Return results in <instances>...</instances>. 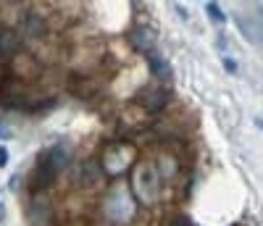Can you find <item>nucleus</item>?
<instances>
[{
	"label": "nucleus",
	"mask_w": 263,
	"mask_h": 226,
	"mask_svg": "<svg viewBox=\"0 0 263 226\" xmlns=\"http://www.w3.org/2000/svg\"><path fill=\"white\" fill-rule=\"evenodd\" d=\"M48 34V21L42 18L40 13H27L21 18V37H29V40H42Z\"/></svg>",
	"instance_id": "obj_11"
},
{
	"label": "nucleus",
	"mask_w": 263,
	"mask_h": 226,
	"mask_svg": "<svg viewBox=\"0 0 263 226\" xmlns=\"http://www.w3.org/2000/svg\"><path fill=\"white\" fill-rule=\"evenodd\" d=\"M137 197L132 192V187L119 179L111 187L105 190V197H103V211H105V218H111L114 223H129L132 218L137 216Z\"/></svg>",
	"instance_id": "obj_2"
},
{
	"label": "nucleus",
	"mask_w": 263,
	"mask_h": 226,
	"mask_svg": "<svg viewBox=\"0 0 263 226\" xmlns=\"http://www.w3.org/2000/svg\"><path fill=\"white\" fill-rule=\"evenodd\" d=\"M126 40H129V45H132V50H137V53L147 55L150 50H156V45H158V32L153 29V27L137 24V27L129 29Z\"/></svg>",
	"instance_id": "obj_7"
},
{
	"label": "nucleus",
	"mask_w": 263,
	"mask_h": 226,
	"mask_svg": "<svg viewBox=\"0 0 263 226\" xmlns=\"http://www.w3.org/2000/svg\"><path fill=\"white\" fill-rule=\"evenodd\" d=\"M8 71H11L13 79H18V82L27 84V82H32V79H37V77L42 74V66H40V58H37V55L21 50V53H16V55L8 61Z\"/></svg>",
	"instance_id": "obj_6"
},
{
	"label": "nucleus",
	"mask_w": 263,
	"mask_h": 226,
	"mask_svg": "<svg viewBox=\"0 0 263 226\" xmlns=\"http://www.w3.org/2000/svg\"><path fill=\"white\" fill-rule=\"evenodd\" d=\"M224 66H227V71H229V74H237V61H232V58H224Z\"/></svg>",
	"instance_id": "obj_20"
},
{
	"label": "nucleus",
	"mask_w": 263,
	"mask_h": 226,
	"mask_svg": "<svg viewBox=\"0 0 263 226\" xmlns=\"http://www.w3.org/2000/svg\"><path fill=\"white\" fill-rule=\"evenodd\" d=\"M147 69L153 71V77H156L158 82H171V77H174V71H171V63H168V58L156 48V50H150L147 55Z\"/></svg>",
	"instance_id": "obj_10"
},
{
	"label": "nucleus",
	"mask_w": 263,
	"mask_h": 226,
	"mask_svg": "<svg viewBox=\"0 0 263 226\" xmlns=\"http://www.w3.org/2000/svg\"><path fill=\"white\" fill-rule=\"evenodd\" d=\"M100 176H103L100 163H87V166H82V171H79V184H84V187H92Z\"/></svg>",
	"instance_id": "obj_15"
},
{
	"label": "nucleus",
	"mask_w": 263,
	"mask_h": 226,
	"mask_svg": "<svg viewBox=\"0 0 263 226\" xmlns=\"http://www.w3.org/2000/svg\"><path fill=\"white\" fill-rule=\"evenodd\" d=\"M147 116H150L147 110H142L140 105H135L132 110H124V113H121L119 126H121V131H140V129H145Z\"/></svg>",
	"instance_id": "obj_12"
},
{
	"label": "nucleus",
	"mask_w": 263,
	"mask_h": 226,
	"mask_svg": "<svg viewBox=\"0 0 263 226\" xmlns=\"http://www.w3.org/2000/svg\"><path fill=\"white\" fill-rule=\"evenodd\" d=\"M166 226H192V221H190V216H174Z\"/></svg>",
	"instance_id": "obj_18"
},
{
	"label": "nucleus",
	"mask_w": 263,
	"mask_h": 226,
	"mask_svg": "<svg viewBox=\"0 0 263 226\" xmlns=\"http://www.w3.org/2000/svg\"><path fill=\"white\" fill-rule=\"evenodd\" d=\"M205 13H208V18L213 21V24H224L227 21V16L221 13V6L218 3H205Z\"/></svg>",
	"instance_id": "obj_17"
},
{
	"label": "nucleus",
	"mask_w": 263,
	"mask_h": 226,
	"mask_svg": "<svg viewBox=\"0 0 263 226\" xmlns=\"http://www.w3.org/2000/svg\"><path fill=\"white\" fill-rule=\"evenodd\" d=\"M260 126H263V121H260Z\"/></svg>",
	"instance_id": "obj_22"
},
{
	"label": "nucleus",
	"mask_w": 263,
	"mask_h": 226,
	"mask_svg": "<svg viewBox=\"0 0 263 226\" xmlns=\"http://www.w3.org/2000/svg\"><path fill=\"white\" fill-rule=\"evenodd\" d=\"M98 163L103 168V176L119 182V179H124L126 174L135 171V166L140 163V150L132 140H114L100 150Z\"/></svg>",
	"instance_id": "obj_1"
},
{
	"label": "nucleus",
	"mask_w": 263,
	"mask_h": 226,
	"mask_svg": "<svg viewBox=\"0 0 263 226\" xmlns=\"http://www.w3.org/2000/svg\"><path fill=\"white\" fill-rule=\"evenodd\" d=\"M45 153H48V158L53 161V166L58 168V174H61L66 166H69V150H66L63 145H53V147L45 150Z\"/></svg>",
	"instance_id": "obj_16"
},
{
	"label": "nucleus",
	"mask_w": 263,
	"mask_h": 226,
	"mask_svg": "<svg viewBox=\"0 0 263 226\" xmlns=\"http://www.w3.org/2000/svg\"><path fill=\"white\" fill-rule=\"evenodd\" d=\"M132 192H135L140 205H156L161 200V187H163V179L158 174L156 161H140L132 171V182H129Z\"/></svg>",
	"instance_id": "obj_3"
},
{
	"label": "nucleus",
	"mask_w": 263,
	"mask_h": 226,
	"mask_svg": "<svg viewBox=\"0 0 263 226\" xmlns=\"http://www.w3.org/2000/svg\"><path fill=\"white\" fill-rule=\"evenodd\" d=\"M260 18H263V11H260ZM237 24L242 27V34L250 40V42H255V45H263V29H258V24H253V21H248L245 16H237Z\"/></svg>",
	"instance_id": "obj_14"
},
{
	"label": "nucleus",
	"mask_w": 263,
	"mask_h": 226,
	"mask_svg": "<svg viewBox=\"0 0 263 226\" xmlns=\"http://www.w3.org/2000/svg\"><path fill=\"white\" fill-rule=\"evenodd\" d=\"M69 89L77 98L90 100V98H95L100 92V79H95L92 74H87V71H74L69 77Z\"/></svg>",
	"instance_id": "obj_8"
},
{
	"label": "nucleus",
	"mask_w": 263,
	"mask_h": 226,
	"mask_svg": "<svg viewBox=\"0 0 263 226\" xmlns=\"http://www.w3.org/2000/svg\"><path fill=\"white\" fill-rule=\"evenodd\" d=\"M58 176V168L53 166V161L48 158V153H40L37 161H34V168L29 171V190L34 195H42Z\"/></svg>",
	"instance_id": "obj_5"
},
{
	"label": "nucleus",
	"mask_w": 263,
	"mask_h": 226,
	"mask_svg": "<svg viewBox=\"0 0 263 226\" xmlns=\"http://www.w3.org/2000/svg\"><path fill=\"white\" fill-rule=\"evenodd\" d=\"M168 103H171V92L158 84H145L135 92V105H140L147 113H161V110H166Z\"/></svg>",
	"instance_id": "obj_4"
},
{
	"label": "nucleus",
	"mask_w": 263,
	"mask_h": 226,
	"mask_svg": "<svg viewBox=\"0 0 263 226\" xmlns=\"http://www.w3.org/2000/svg\"><path fill=\"white\" fill-rule=\"evenodd\" d=\"M156 166H158V174H161L163 182H171V179H177V174L182 171V163H179V158L174 155V153H163L158 161H156Z\"/></svg>",
	"instance_id": "obj_13"
},
{
	"label": "nucleus",
	"mask_w": 263,
	"mask_h": 226,
	"mask_svg": "<svg viewBox=\"0 0 263 226\" xmlns=\"http://www.w3.org/2000/svg\"><path fill=\"white\" fill-rule=\"evenodd\" d=\"M6 166H8V150L0 145V168H6Z\"/></svg>",
	"instance_id": "obj_19"
},
{
	"label": "nucleus",
	"mask_w": 263,
	"mask_h": 226,
	"mask_svg": "<svg viewBox=\"0 0 263 226\" xmlns=\"http://www.w3.org/2000/svg\"><path fill=\"white\" fill-rule=\"evenodd\" d=\"M21 45H24L21 32H16L13 27H3V29H0V58H3V61H11L16 53L24 50Z\"/></svg>",
	"instance_id": "obj_9"
},
{
	"label": "nucleus",
	"mask_w": 263,
	"mask_h": 226,
	"mask_svg": "<svg viewBox=\"0 0 263 226\" xmlns=\"http://www.w3.org/2000/svg\"><path fill=\"white\" fill-rule=\"evenodd\" d=\"M234 226H242V223H234Z\"/></svg>",
	"instance_id": "obj_21"
}]
</instances>
